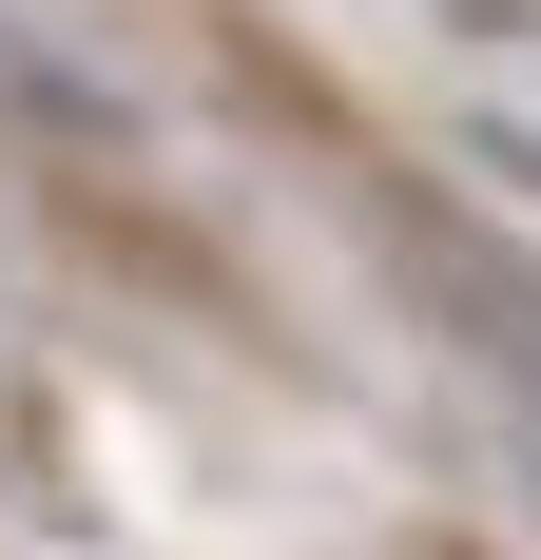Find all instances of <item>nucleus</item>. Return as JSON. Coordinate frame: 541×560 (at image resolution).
Instances as JSON below:
<instances>
[{
  "mask_svg": "<svg viewBox=\"0 0 541 560\" xmlns=\"http://www.w3.org/2000/svg\"><path fill=\"white\" fill-rule=\"evenodd\" d=\"M406 271L445 290V329L484 368V425H503V464H522V503H541V271H503L464 213H406Z\"/></svg>",
  "mask_w": 541,
  "mask_h": 560,
  "instance_id": "obj_1",
  "label": "nucleus"
}]
</instances>
